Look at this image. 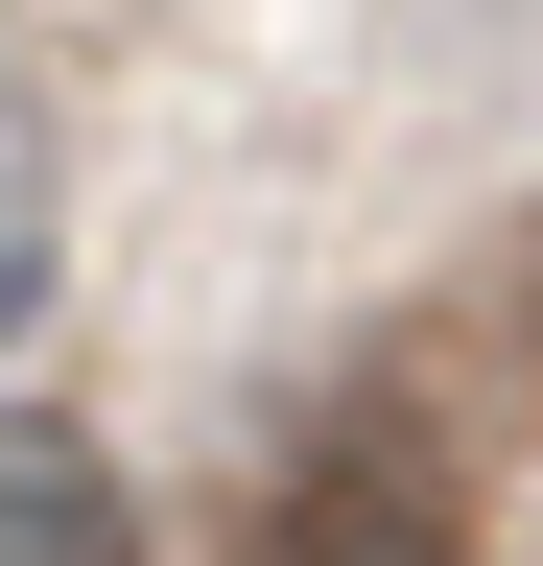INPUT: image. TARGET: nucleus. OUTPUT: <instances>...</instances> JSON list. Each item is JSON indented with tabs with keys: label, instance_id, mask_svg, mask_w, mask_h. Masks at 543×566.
I'll return each mask as SVG.
<instances>
[{
	"label": "nucleus",
	"instance_id": "nucleus-1",
	"mask_svg": "<svg viewBox=\"0 0 543 566\" xmlns=\"http://www.w3.org/2000/svg\"><path fill=\"white\" fill-rule=\"evenodd\" d=\"M237 566H472V543H449V472L401 449V424H331V449L260 495V543H237Z\"/></svg>",
	"mask_w": 543,
	"mask_h": 566
},
{
	"label": "nucleus",
	"instance_id": "nucleus-2",
	"mask_svg": "<svg viewBox=\"0 0 543 566\" xmlns=\"http://www.w3.org/2000/svg\"><path fill=\"white\" fill-rule=\"evenodd\" d=\"M0 566H143L118 449H95V424H48V401H0Z\"/></svg>",
	"mask_w": 543,
	"mask_h": 566
},
{
	"label": "nucleus",
	"instance_id": "nucleus-3",
	"mask_svg": "<svg viewBox=\"0 0 543 566\" xmlns=\"http://www.w3.org/2000/svg\"><path fill=\"white\" fill-rule=\"evenodd\" d=\"M48 237H72V166H48V118L0 95V331L48 307Z\"/></svg>",
	"mask_w": 543,
	"mask_h": 566
}]
</instances>
